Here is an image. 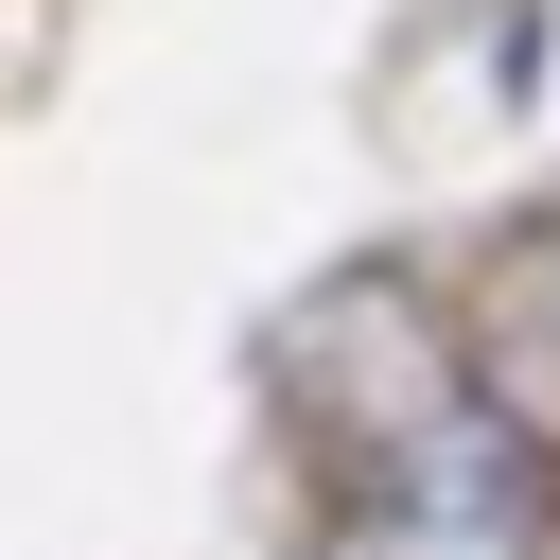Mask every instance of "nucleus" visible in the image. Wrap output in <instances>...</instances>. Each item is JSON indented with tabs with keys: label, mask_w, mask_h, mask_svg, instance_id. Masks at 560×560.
Returning <instances> with one entry per match:
<instances>
[{
	"label": "nucleus",
	"mask_w": 560,
	"mask_h": 560,
	"mask_svg": "<svg viewBox=\"0 0 560 560\" xmlns=\"http://www.w3.org/2000/svg\"><path fill=\"white\" fill-rule=\"evenodd\" d=\"M315 560H542V472H525V438L438 420V438H402V472H385Z\"/></svg>",
	"instance_id": "obj_1"
}]
</instances>
